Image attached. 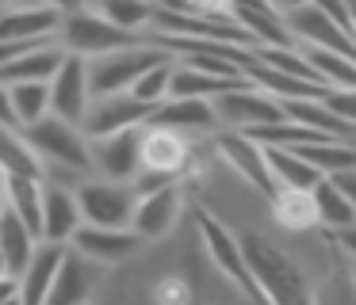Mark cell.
I'll return each mask as SVG.
<instances>
[{"mask_svg":"<svg viewBox=\"0 0 356 305\" xmlns=\"http://www.w3.org/2000/svg\"><path fill=\"white\" fill-rule=\"evenodd\" d=\"M241 244H245V259L253 267L257 286H261V302H287V305L310 302L307 274H302V267L284 248H276L261 233H245Z\"/></svg>","mask_w":356,"mask_h":305,"instance_id":"obj_1","label":"cell"},{"mask_svg":"<svg viewBox=\"0 0 356 305\" xmlns=\"http://www.w3.org/2000/svg\"><path fill=\"white\" fill-rule=\"evenodd\" d=\"M27 137H31V145L42 152V160H47V175L50 172H73L85 180L88 172H92L96 157H92V137L85 134V126L81 122H70L62 119V114H47L42 122H35V126L24 130Z\"/></svg>","mask_w":356,"mask_h":305,"instance_id":"obj_2","label":"cell"},{"mask_svg":"<svg viewBox=\"0 0 356 305\" xmlns=\"http://www.w3.org/2000/svg\"><path fill=\"white\" fill-rule=\"evenodd\" d=\"M169 58H177V53L165 50V46L154 42V38L123 46V50H111V53H100V58H88V65H92V96L131 92L146 69L161 65V61H169Z\"/></svg>","mask_w":356,"mask_h":305,"instance_id":"obj_3","label":"cell"},{"mask_svg":"<svg viewBox=\"0 0 356 305\" xmlns=\"http://www.w3.org/2000/svg\"><path fill=\"white\" fill-rule=\"evenodd\" d=\"M62 42L70 46L73 53L100 58V53L123 50V46H134V42H146V35H142V31H123V27H115V23L104 19L96 8H73V12H65Z\"/></svg>","mask_w":356,"mask_h":305,"instance_id":"obj_4","label":"cell"},{"mask_svg":"<svg viewBox=\"0 0 356 305\" xmlns=\"http://www.w3.org/2000/svg\"><path fill=\"white\" fill-rule=\"evenodd\" d=\"M195 229H200V241H203V248H207L211 263H215L238 290H245L249 297H261V286H257L253 267H249V259H245V244H241V236L230 233V229L207 210H195Z\"/></svg>","mask_w":356,"mask_h":305,"instance_id":"obj_5","label":"cell"},{"mask_svg":"<svg viewBox=\"0 0 356 305\" xmlns=\"http://www.w3.org/2000/svg\"><path fill=\"white\" fill-rule=\"evenodd\" d=\"M77 198L81 210H85V221L92 225H131L134 221V206H138V187L131 180H85L77 183Z\"/></svg>","mask_w":356,"mask_h":305,"instance_id":"obj_6","label":"cell"},{"mask_svg":"<svg viewBox=\"0 0 356 305\" xmlns=\"http://www.w3.org/2000/svg\"><path fill=\"white\" fill-rule=\"evenodd\" d=\"M215 145H218V157H222L249 187L261 191L264 198H272L280 191L276 175H272V164H268V149H264V141H257L249 130L222 126V134L215 137Z\"/></svg>","mask_w":356,"mask_h":305,"instance_id":"obj_7","label":"cell"},{"mask_svg":"<svg viewBox=\"0 0 356 305\" xmlns=\"http://www.w3.org/2000/svg\"><path fill=\"white\" fill-rule=\"evenodd\" d=\"M70 46L58 38H31V42H4L0 46V80H50L62 69Z\"/></svg>","mask_w":356,"mask_h":305,"instance_id":"obj_8","label":"cell"},{"mask_svg":"<svg viewBox=\"0 0 356 305\" xmlns=\"http://www.w3.org/2000/svg\"><path fill=\"white\" fill-rule=\"evenodd\" d=\"M215 107H218V122L234 126V130H253V126H264V122L287 119L284 99H276L272 92L257 88L249 80L230 88V92H222V96H215Z\"/></svg>","mask_w":356,"mask_h":305,"instance_id":"obj_9","label":"cell"},{"mask_svg":"<svg viewBox=\"0 0 356 305\" xmlns=\"http://www.w3.org/2000/svg\"><path fill=\"white\" fill-rule=\"evenodd\" d=\"M92 65H88L85 53H65L62 69L50 76V103H54V114L70 122H81L85 126V114L92 107Z\"/></svg>","mask_w":356,"mask_h":305,"instance_id":"obj_10","label":"cell"},{"mask_svg":"<svg viewBox=\"0 0 356 305\" xmlns=\"http://www.w3.org/2000/svg\"><path fill=\"white\" fill-rule=\"evenodd\" d=\"M142 141H146V122L142 126H123L115 134L92 137V157L108 180H131L142 172Z\"/></svg>","mask_w":356,"mask_h":305,"instance_id":"obj_11","label":"cell"},{"mask_svg":"<svg viewBox=\"0 0 356 305\" xmlns=\"http://www.w3.org/2000/svg\"><path fill=\"white\" fill-rule=\"evenodd\" d=\"M284 19H287V27H291L295 42L330 46V50H345V53H353V58H356V35L348 27H341L330 12H322L318 4H310V0L287 8Z\"/></svg>","mask_w":356,"mask_h":305,"instance_id":"obj_12","label":"cell"},{"mask_svg":"<svg viewBox=\"0 0 356 305\" xmlns=\"http://www.w3.org/2000/svg\"><path fill=\"white\" fill-rule=\"evenodd\" d=\"M154 114V103L138 99L134 92H115V96H96L92 107L85 114V134L88 137H104L115 134L123 126H142Z\"/></svg>","mask_w":356,"mask_h":305,"instance_id":"obj_13","label":"cell"},{"mask_svg":"<svg viewBox=\"0 0 356 305\" xmlns=\"http://www.w3.org/2000/svg\"><path fill=\"white\" fill-rule=\"evenodd\" d=\"M39 241H42L39 229L27 225V221L4 202V210H0V274L24 279V271H27V263H31Z\"/></svg>","mask_w":356,"mask_h":305,"instance_id":"obj_14","label":"cell"},{"mask_svg":"<svg viewBox=\"0 0 356 305\" xmlns=\"http://www.w3.org/2000/svg\"><path fill=\"white\" fill-rule=\"evenodd\" d=\"M65 12L54 4H24L4 8L0 19V42H31V38H58L62 35Z\"/></svg>","mask_w":356,"mask_h":305,"instance_id":"obj_15","label":"cell"},{"mask_svg":"<svg viewBox=\"0 0 356 305\" xmlns=\"http://www.w3.org/2000/svg\"><path fill=\"white\" fill-rule=\"evenodd\" d=\"M54 114L50 80H4V126L27 130Z\"/></svg>","mask_w":356,"mask_h":305,"instance_id":"obj_16","label":"cell"},{"mask_svg":"<svg viewBox=\"0 0 356 305\" xmlns=\"http://www.w3.org/2000/svg\"><path fill=\"white\" fill-rule=\"evenodd\" d=\"M138 244L142 236L134 233V225H92V221H85L73 236V248L92 256L96 263H115V259L134 256Z\"/></svg>","mask_w":356,"mask_h":305,"instance_id":"obj_17","label":"cell"},{"mask_svg":"<svg viewBox=\"0 0 356 305\" xmlns=\"http://www.w3.org/2000/svg\"><path fill=\"white\" fill-rule=\"evenodd\" d=\"M245 80L264 88V92H272L276 99H325L333 92L330 84L302 80V76H291L284 69L268 65L264 58H257V50H249V58H245Z\"/></svg>","mask_w":356,"mask_h":305,"instance_id":"obj_18","label":"cell"},{"mask_svg":"<svg viewBox=\"0 0 356 305\" xmlns=\"http://www.w3.org/2000/svg\"><path fill=\"white\" fill-rule=\"evenodd\" d=\"M180 218V191L172 183L165 187H154V191H142L138 195V206H134V233L142 241H161Z\"/></svg>","mask_w":356,"mask_h":305,"instance_id":"obj_19","label":"cell"},{"mask_svg":"<svg viewBox=\"0 0 356 305\" xmlns=\"http://www.w3.org/2000/svg\"><path fill=\"white\" fill-rule=\"evenodd\" d=\"M100 286V263L85 252H77L70 244L62 259V271L54 279V290H50V305H77V302H88Z\"/></svg>","mask_w":356,"mask_h":305,"instance_id":"obj_20","label":"cell"},{"mask_svg":"<svg viewBox=\"0 0 356 305\" xmlns=\"http://www.w3.org/2000/svg\"><path fill=\"white\" fill-rule=\"evenodd\" d=\"M149 122H154V126H172V130H180V134L222 126V122H218L215 99H200V96H169L165 103L154 107Z\"/></svg>","mask_w":356,"mask_h":305,"instance_id":"obj_21","label":"cell"},{"mask_svg":"<svg viewBox=\"0 0 356 305\" xmlns=\"http://www.w3.org/2000/svg\"><path fill=\"white\" fill-rule=\"evenodd\" d=\"M81 225H85V210H81L77 191H70L65 183H50L47 202H42V236L58 244H73Z\"/></svg>","mask_w":356,"mask_h":305,"instance_id":"obj_22","label":"cell"},{"mask_svg":"<svg viewBox=\"0 0 356 305\" xmlns=\"http://www.w3.org/2000/svg\"><path fill=\"white\" fill-rule=\"evenodd\" d=\"M188 141L180 130L172 126H154V122H146V141H142V168H149V172H165L177 180L180 172H184L188 164Z\"/></svg>","mask_w":356,"mask_h":305,"instance_id":"obj_23","label":"cell"},{"mask_svg":"<svg viewBox=\"0 0 356 305\" xmlns=\"http://www.w3.org/2000/svg\"><path fill=\"white\" fill-rule=\"evenodd\" d=\"M65 252H70V244L47 241V236L39 241V248H35L31 263H27V271H24V305L50 302V290H54V279H58V271H62Z\"/></svg>","mask_w":356,"mask_h":305,"instance_id":"obj_24","label":"cell"},{"mask_svg":"<svg viewBox=\"0 0 356 305\" xmlns=\"http://www.w3.org/2000/svg\"><path fill=\"white\" fill-rule=\"evenodd\" d=\"M268 202H272V218H276V225L291 229V233H307V229L322 225L314 191H307V187H280Z\"/></svg>","mask_w":356,"mask_h":305,"instance_id":"obj_25","label":"cell"},{"mask_svg":"<svg viewBox=\"0 0 356 305\" xmlns=\"http://www.w3.org/2000/svg\"><path fill=\"white\" fill-rule=\"evenodd\" d=\"M268 149V164H272V175H276L280 187H307L314 191L318 183L325 180V172L318 164H310L299 149L291 145H264Z\"/></svg>","mask_w":356,"mask_h":305,"instance_id":"obj_26","label":"cell"},{"mask_svg":"<svg viewBox=\"0 0 356 305\" xmlns=\"http://www.w3.org/2000/svg\"><path fill=\"white\" fill-rule=\"evenodd\" d=\"M0 168L12 175L47 180V160H42V152L31 145V137L24 130H12V126H4V137H0Z\"/></svg>","mask_w":356,"mask_h":305,"instance_id":"obj_27","label":"cell"},{"mask_svg":"<svg viewBox=\"0 0 356 305\" xmlns=\"http://www.w3.org/2000/svg\"><path fill=\"white\" fill-rule=\"evenodd\" d=\"M4 202L42 233V202H47V180H35V175H12L4 172Z\"/></svg>","mask_w":356,"mask_h":305,"instance_id":"obj_28","label":"cell"},{"mask_svg":"<svg viewBox=\"0 0 356 305\" xmlns=\"http://www.w3.org/2000/svg\"><path fill=\"white\" fill-rule=\"evenodd\" d=\"M238 84H245V80L215 76V73H207V69H195V65H188V61H180V58H177V65H172V88H169V96H200V99H215V96H222V92L238 88Z\"/></svg>","mask_w":356,"mask_h":305,"instance_id":"obj_29","label":"cell"},{"mask_svg":"<svg viewBox=\"0 0 356 305\" xmlns=\"http://www.w3.org/2000/svg\"><path fill=\"white\" fill-rule=\"evenodd\" d=\"M314 202H318V218H322V225L330 229V233H337V229H345V225H356L353 198L337 187L333 175H325V180L314 187Z\"/></svg>","mask_w":356,"mask_h":305,"instance_id":"obj_30","label":"cell"},{"mask_svg":"<svg viewBox=\"0 0 356 305\" xmlns=\"http://www.w3.org/2000/svg\"><path fill=\"white\" fill-rule=\"evenodd\" d=\"M88 8H96L104 19H111L123 31H146L157 19L154 0H88Z\"/></svg>","mask_w":356,"mask_h":305,"instance_id":"obj_31","label":"cell"},{"mask_svg":"<svg viewBox=\"0 0 356 305\" xmlns=\"http://www.w3.org/2000/svg\"><path fill=\"white\" fill-rule=\"evenodd\" d=\"M172 65H177V58L161 61V65H154V69H146L131 92L138 99H146V103H154V107L165 103V99H169V88H172Z\"/></svg>","mask_w":356,"mask_h":305,"instance_id":"obj_32","label":"cell"},{"mask_svg":"<svg viewBox=\"0 0 356 305\" xmlns=\"http://www.w3.org/2000/svg\"><path fill=\"white\" fill-rule=\"evenodd\" d=\"M325 99H330L333 111H341V114H345V119L356 126V88H333Z\"/></svg>","mask_w":356,"mask_h":305,"instance_id":"obj_33","label":"cell"},{"mask_svg":"<svg viewBox=\"0 0 356 305\" xmlns=\"http://www.w3.org/2000/svg\"><path fill=\"white\" fill-rule=\"evenodd\" d=\"M333 180H337V187L345 191V195L353 198V206H356V164H353V168H341V172H333Z\"/></svg>","mask_w":356,"mask_h":305,"instance_id":"obj_34","label":"cell"},{"mask_svg":"<svg viewBox=\"0 0 356 305\" xmlns=\"http://www.w3.org/2000/svg\"><path fill=\"white\" fill-rule=\"evenodd\" d=\"M333 236H337V244L348 252V256H353V263H356V225H345V229H337Z\"/></svg>","mask_w":356,"mask_h":305,"instance_id":"obj_35","label":"cell"},{"mask_svg":"<svg viewBox=\"0 0 356 305\" xmlns=\"http://www.w3.org/2000/svg\"><path fill=\"white\" fill-rule=\"evenodd\" d=\"M272 4L280 8V12H287V8H295V4H302V0H272Z\"/></svg>","mask_w":356,"mask_h":305,"instance_id":"obj_36","label":"cell"},{"mask_svg":"<svg viewBox=\"0 0 356 305\" xmlns=\"http://www.w3.org/2000/svg\"><path fill=\"white\" fill-rule=\"evenodd\" d=\"M353 286H356V267H353Z\"/></svg>","mask_w":356,"mask_h":305,"instance_id":"obj_37","label":"cell"}]
</instances>
